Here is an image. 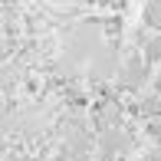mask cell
I'll list each match as a JSON object with an SVG mask.
<instances>
[{
    "label": "cell",
    "mask_w": 161,
    "mask_h": 161,
    "mask_svg": "<svg viewBox=\"0 0 161 161\" xmlns=\"http://www.w3.org/2000/svg\"><path fill=\"white\" fill-rule=\"evenodd\" d=\"M148 59L145 56H128L125 63H122V72H119V86L122 89H128V92H135V89H142L145 82H151V69H148Z\"/></svg>",
    "instance_id": "1"
},
{
    "label": "cell",
    "mask_w": 161,
    "mask_h": 161,
    "mask_svg": "<svg viewBox=\"0 0 161 161\" xmlns=\"http://www.w3.org/2000/svg\"><path fill=\"white\" fill-rule=\"evenodd\" d=\"M99 148H102V155H105V161L122 158V155L128 151V138L122 135V131H105V135H102V142H99Z\"/></svg>",
    "instance_id": "2"
},
{
    "label": "cell",
    "mask_w": 161,
    "mask_h": 161,
    "mask_svg": "<svg viewBox=\"0 0 161 161\" xmlns=\"http://www.w3.org/2000/svg\"><path fill=\"white\" fill-rule=\"evenodd\" d=\"M142 23L148 30H161V0H148L142 10Z\"/></svg>",
    "instance_id": "3"
},
{
    "label": "cell",
    "mask_w": 161,
    "mask_h": 161,
    "mask_svg": "<svg viewBox=\"0 0 161 161\" xmlns=\"http://www.w3.org/2000/svg\"><path fill=\"white\" fill-rule=\"evenodd\" d=\"M131 112H138V115H145V119H161V96L155 92V96H148V99H142Z\"/></svg>",
    "instance_id": "4"
},
{
    "label": "cell",
    "mask_w": 161,
    "mask_h": 161,
    "mask_svg": "<svg viewBox=\"0 0 161 161\" xmlns=\"http://www.w3.org/2000/svg\"><path fill=\"white\" fill-rule=\"evenodd\" d=\"M142 56L148 63H158L161 66V33H155L151 40H145V46H142Z\"/></svg>",
    "instance_id": "5"
},
{
    "label": "cell",
    "mask_w": 161,
    "mask_h": 161,
    "mask_svg": "<svg viewBox=\"0 0 161 161\" xmlns=\"http://www.w3.org/2000/svg\"><path fill=\"white\" fill-rule=\"evenodd\" d=\"M145 131H148L151 145H155V148H161V119H148V122H145Z\"/></svg>",
    "instance_id": "6"
},
{
    "label": "cell",
    "mask_w": 161,
    "mask_h": 161,
    "mask_svg": "<svg viewBox=\"0 0 161 161\" xmlns=\"http://www.w3.org/2000/svg\"><path fill=\"white\" fill-rule=\"evenodd\" d=\"M145 161H161V148H151L148 155H145Z\"/></svg>",
    "instance_id": "7"
},
{
    "label": "cell",
    "mask_w": 161,
    "mask_h": 161,
    "mask_svg": "<svg viewBox=\"0 0 161 161\" xmlns=\"http://www.w3.org/2000/svg\"><path fill=\"white\" fill-rule=\"evenodd\" d=\"M151 89H155V92H158V96H161V72H158V76H155V79H151Z\"/></svg>",
    "instance_id": "8"
},
{
    "label": "cell",
    "mask_w": 161,
    "mask_h": 161,
    "mask_svg": "<svg viewBox=\"0 0 161 161\" xmlns=\"http://www.w3.org/2000/svg\"><path fill=\"white\" fill-rule=\"evenodd\" d=\"M3 151H7V138L0 135V155H3Z\"/></svg>",
    "instance_id": "9"
},
{
    "label": "cell",
    "mask_w": 161,
    "mask_h": 161,
    "mask_svg": "<svg viewBox=\"0 0 161 161\" xmlns=\"http://www.w3.org/2000/svg\"><path fill=\"white\" fill-rule=\"evenodd\" d=\"M0 108H3V99H0ZM3 115H7V112H0V119H3Z\"/></svg>",
    "instance_id": "10"
},
{
    "label": "cell",
    "mask_w": 161,
    "mask_h": 161,
    "mask_svg": "<svg viewBox=\"0 0 161 161\" xmlns=\"http://www.w3.org/2000/svg\"><path fill=\"white\" fill-rule=\"evenodd\" d=\"M69 161H89V158H69Z\"/></svg>",
    "instance_id": "11"
}]
</instances>
